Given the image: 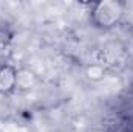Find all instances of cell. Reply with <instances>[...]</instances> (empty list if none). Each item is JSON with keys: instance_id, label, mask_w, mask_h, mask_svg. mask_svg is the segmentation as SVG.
Wrapping results in <instances>:
<instances>
[{"instance_id": "cell-1", "label": "cell", "mask_w": 133, "mask_h": 132, "mask_svg": "<svg viewBox=\"0 0 133 132\" xmlns=\"http://www.w3.org/2000/svg\"><path fill=\"white\" fill-rule=\"evenodd\" d=\"M16 82V73L9 67H3L0 70V92H8L12 89Z\"/></svg>"}]
</instances>
